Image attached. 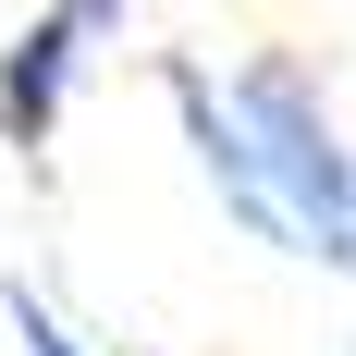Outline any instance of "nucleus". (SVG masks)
Masks as SVG:
<instances>
[{
	"label": "nucleus",
	"mask_w": 356,
	"mask_h": 356,
	"mask_svg": "<svg viewBox=\"0 0 356 356\" xmlns=\"http://www.w3.org/2000/svg\"><path fill=\"white\" fill-rule=\"evenodd\" d=\"M123 13H136V0H37L25 25H13V49H0V136H13V147H49V136H62L74 86L99 74V49L123 37Z\"/></svg>",
	"instance_id": "2"
},
{
	"label": "nucleus",
	"mask_w": 356,
	"mask_h": 356,
	"mask_svg": "<svg viewBox=\"0 0 356 356\" xmlns=\"http://www.w3.org/2000/svg\"><path fill=\"white\" fill-rule=\"evenodd\" d=\"M172 123L197 147V172L258 246L307 258V270H356V147L332 123L320 74L295 49H258L234 74L172 62Z\"/></svg>",
	"instance_id": "1"
},
{
	"label": "nucleus",
	"mask_w": 356,
	"mask_h": 356,
	"mask_svg": "<svg viewBox=\"0 0 356 356\" xmlns=\"http://www.w3.org/2000/svg\"><path fill=\"white\" fill-rule=\"evenodd\" d=\"M0 307H13V344H25V356H99V332H74L37 283H0Z\"/></svg>",
	"instance_id": "3"
}]
</instances>
